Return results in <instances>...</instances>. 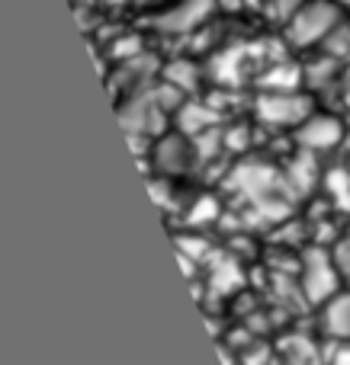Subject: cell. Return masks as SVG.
<instances>
[{
  "label": "cell",
  "instance_id": "1",
  "mask_svg": "<svg viewBox=\"0 0 350 365\" xmlns=\"http://www.w3.org/2000/svg\"><path fill=\"white\" fill-rule=\"evenodd\" d=\"M341 23L338 6L328 0H312L302 4L299 10L289 16V42L293 45H315L325 42V36Z\"/></svg>",
  "mask_w": 350,
  "mask_h": 365
},
{
  "label": "cell",
  "instance_id": "2",
  "mask_svg": "<svg viewBox=\"0 0 350 365\" xmlns=\"http://www.w3.org/2000/svg\"><path fill=\"white\" fill-rule=\"evenodd\" d=\"M257 115L270 125H302L312 115V103L293 90H267L257 100Z\"/></svg>",
  "mask_w": 350,
  "mask_h": 365
},
{
  "label": "cell",
  "instance_id": "3",
  "mask_svg": "<svg viewBox=\"0 0 350 365\" xmlns=\"http://www.w3.org/2000/svg\"><path fill=\"white\" fill-rule=\"evenodd\" d=\"M302 282H306V295L312 302H325L338 289V269L321 250H312L306 257V279Z\"/></svg>",
  "mask_w": 350,
  "mask_h": 365
},
{
  "label": "cell",
  "instance_id": "4",
  "mask_svg": "<svg viewBox=\"0 0 350 365\" xmlns=\"http://www.w3.org/2000/svg\"><path fill=\"white\" fill-rule=\"evenodd\" d=\"M212 10V0H180L174 10H167L164 16H158V29L164 32H186L196 23H203Z\"/></svg>",
  "mask_w": 350,
  "mask_h": 365
},
{
  "label": "cell",
  "instance_id": "5",
  "mask_svg": "<svg viewBox=\"0 0 350 365\" xmlns=\"http://www.w3.org/2000/svg\"><path fill=\"white\" fill-rule=\"evenodd\" d=\"M299 141L312 151H325L341 141V122L331 115H309L299 125Z\"/></svg>",
  "mask_w": 350,
  "mask_h": 365
},
{
  "label": "cell",
  "instance_id": "6",
  "mask_svg": "<svg viewBox=\"0 0 350 365\" xmlns=\"http://www.w3.org/2000/svg\"><path fill=\"white\" fill-rule=\"evenodd\" d=\"M325 330L338 340H350V295H334L325 308Z\"/></svg>",
  "mask_w": 350,
  "mask_h": 365
},
{
  "label": "cell",
  "instance_id": "7",
  "mask_svg": "<svg viewBox=\"0 0 350 365\" xmlns=\"http://www.w3.org/2000/svg\"><path fill=\"white\" fill-rule=\"evenodd\" d=\"M158 164L164 167V170H186V141L164 138L158 145Z\"/></svg>",
  "mask_w": 350,
  "mask_h": 365
},
{
  "label": "cell",
  "instance_id": "8",
  "mask_svg": "<svg viewBox=\"0 0 350 365\" xmlns=\"http://www.w3.org/2000/svg\"><path fill=\"white\" fill-rule=\"evenodd\" d=\"M286 365H325L309 340H286Z\"/></svg>",
  "mask_w": 350,
  "mask_h": 365
},
{
  "label": "cell",
  "instance_id": "9",
  "mask_svg": "<svg viewBox=\"0 0 350 365\" xmlns=\"http://www.w3.org/2000/svg\"><path fill=\"white\" fill-rule=\"evenodd\" d=\"M296 83H299V68H293V64H276L264 77V87L270 90H296Z\"/></svg>",
  "mask_w": 350,
  "mask_h": 365
},
{
  "label": "cell",
  "instance_id": "10",
  "mask_svg": "<svg viewBox=\"0 0 350 365\" xmlns=\"http://www.w3.org/2000/svg\"><path fill=\"white\" fill-rule=\"evenodd\" d=\"M212 122H216V115H212L206 106H184V119H180V125H184L190 135L193 132L199 135L206 125H212Z\"/></svg>",
  "mask_w": 350,
  "mask_h": 365
},
{
  "label": "cell",
  "instance_id": "11",
  "mask_svg": "<svg viewBox=\"0 0 350 365\" xmlns=\"http://www.w3.org/2000/svg\"><path fill=\"white\" fill-rule=\"evenodd\" d=\"M167 81L180 90H190V87H196V68L186 61H174L171 68H167Z\"/></svg>",
  "mask_w": 350,
  "mask_h": 365
},
{
  "label": "cell",
  "instance_id": "12",
  "mask_svg": "<svg viewBox=\"0 0 350 365\" xmlns=\"http://www.w3.org/2000/svg\"><path fill=\"white\" fill-rule=\"evenodd\" d=\"M325 48L331 51V55H347V48H350V29L347 26H334L331 32L325 36Z\"/></svg>",
  "mask_w": 350,
  "mask_h": 365
},
{
  "label": "cell",
  "instance_id": "13",
  "mask_svg": "<svg viewBox=\"0 0 350 365\" xmlns=\"http://www.w3.org/2000/svg\"><path fill=\"white\" fill-rule=\"evenodd\" d=\"M212 218H216V202H212V199H203V202H199V205L190 212V221H193V225H203V221H212Z\"/></svg>",
  "mask_w": 350,
  "mask_h": 365
},
{
  "label": "cell",
  "instance_id": "14",
  "mask_svg": "<svg viewBox=\"0 0 350 365\" xmlns=\"http://www.w3.org/2000/svg\"><path fill=\"white\" fill-rule=\"evenodd\" d=\"M328 365H350V343H338L328 353Z\"/></svg>",
  "mask_w": 350,
  "mask_h": 365
},
{
  "label": "cell",
  "instance_id": "15",
  "mask_svg": "<svg viewBox=\"0 0 350 365\" xmlns=\"http://www.w3.org/2000/svg\"><path fill=\"white\" fill-rule=\"evenodd\" d=\"M302 4H306V0H274V10L280 13V16H286V19H289Z\"/></svg>",
  "mask_w": 350,
  "mask_h": 365
},
{
  "label": "cell",
  "instance_id": "16",
  "mask_svg": "<svg viewBox=\"0 0 350 365\" xmlns=\"http://www.w3.org/2000/svg\"><path fill=\"white\" fill-rule=\"evenodd\" d=\"M216 4H222L225 10H238V6H241L244 0H216Z\"/></svg>",
  "mask_w": 350,
  "mask_h": 365
},
{
  "label": "cell",
  "instance_id": "17",
  "mask_svg": "<svg viewBox=\"0 0 350 365\" xmlns=\"http://www.w3.org/2000/svg\"><path fill=\"white\" fill-rule=\"evenodd\" d=\"M344 4H350V0H344Z\"/></svg>",
  "mask_w": 350,
  "mask_h": 365
}]
</instances>
